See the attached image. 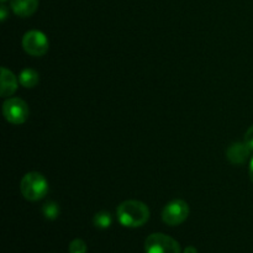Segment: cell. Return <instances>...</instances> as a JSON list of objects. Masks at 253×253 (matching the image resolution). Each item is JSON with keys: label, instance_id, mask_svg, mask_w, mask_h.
<instances>
[{"label": "cell", "instance_id": "obj_1", "mask_svg": "<svg viewBox=\"0 0 253 253\" xmlns=\"http://www.w3.org/2000/svg\"><path fill=\"white\" fill-rule=\"evenodd\" d=\"M118 220L123 226L135 227L143 226L150 219V209L140 200H125L116 210Z\"/></svg>", "mask_w": 253, "mask_h": 253}, {"label": "cell", "instance_id": "obj_2", "mask_svg": "<svg viewBox=\"0 0 253 253\" xmlns=\"http://www.w3.org/2000/svg\"><path fill=\"white\" fill-rule=\"evenodd\" d=\"M20 192L29 202H39L48 193V183L41 173L29 172L20 182Z\"/></svg>", "mask_w": 253, "mask_h": 253}, {"label": "cell", "instance_id": "obj_3", "mask_svg": "<svg viewBox=\"0 0 253 253\" xmlns=\"http://www.w3.org/2000/svg\"><path fill=\"white\" fill-rule=\"evenodd\" d=\"M2 114L7 123L12 125H21L29 119V106L22 99L9 98L2 104Z\"/></svg>", "mask_w": 253, "mask_h": 253}, {"label": "cell", "instance_id": "obj_4", "mask_svg": "<svg viewBox=\"0 0 253 253\" xmlns=\"http://www.w3.org/2000/svg\"><path fill=\"white\" fill-rule=\"evenodd\" d=\"M146 253H182L180 245L165 234H152L145 241Z\"/></svg>", "mask_w": 253, "mask_h": 253}, {"label": "cell", "instance_id": "obj_5", "mask_svg": "<svg viewBox=\"0 0 253 253\" xmlns=\"http://www.w3.org/2000/svg\"><path fill=\"white\" fill-rule=\"evenodd\" d=\"M22 48L30 56L42 57L48 52L49 42L43 32L31 30L22 37Z\"/></svg>", "mask_w": 253, "mask_h": 253}, {"label": "cell", "instance_id": "obj_6", "mask_svg": "<svg viewBox=\"0 0 253 253\" xmlns=\"http://www.w3.org/2000/svg\"><path fill=\"white\" fill-rule=\"evenodd\" d=\"M189 216V205L182 199H174L168 203L162 211V220L169 226L183 224Z\"/></svg>", "mask_w": 253, "mask_h": 253}, {"label": "cell", "instance_id": "obj_7", "mask_svg": "<svg viewBox=\"0 0 253 253\" xmlns=\"http://www.w3.org/2000/svg\"><path fill=\"white\" fill-rule=\"evenodd\" d=\"M252 150L245 142H235L226 150V158L231 165L240 166L247 162Z\"/></svg>", "mask_w": 253, "mask_h": 253}, {"label": "cell", "instance_id": "obj_8", "mask_svg": "<svg viewBox=\"0 0 253 253\" xmlns=\"http://www.w3.org/2000/svg\"><path fill=\"white\" fill-rule=\"evenodd\" d=\"M0 94L2 98H9L15 91L17 90L19 85V79L15 77V74L11 71H9L5 67H1V77H0Z\"/></svg>", "mask_w": 253, "mask_h": 253}, {"label": "cell", "instance_id": "obj_9", "mask_svg": "<svg viewBox=\"0 0 253 253\" xmlns=\"http://www.w3.org/2000/svg\"><path fill=\"white\" fill-rule=\"evenodd\" d=\"M11 10L20 17H29L36 12L39 0H11Z\"/></svg>", "mask_w": 253, "mask_h": 253}, {"label": "cell", "instance_id": "obj_10", "mask_svg": "<svg viewBox=\"0 0 253 253\" xmlns=\"http://www.w3.org/2000/svg\"><path fill=\"white\" fill-rule=\"evenodd\" d=\"M39 73L32 68L24 69V71H21V73L19 76V83L24 88H34V86H36L39 84Z\"/></svg>", "mask_w": 253, "mask_h": 253}, {"label": "cell", "instance_id": "obj_11", "mask_svg": "<svg viewBox=\"0 0 253 253\" xmlns=\"http://www.w3.org/2000/svg\"><path fill=\"white\" fill-rule=\"evenodd\" d=\"M94 226L98 227V229H108V227L111 226L113 224V219H111L110 212L108 211H99L94 215L93 219Z\"/></svg>", "mask_w": 253, "mask_h": 253}, {"label": "cell", "instance_id": "obj_12", "mask_svg": "<svg viewBox=\"0 0 253 253\" xmlns=\"http://www.w3.org/2000/svg\"><path fill=\"white\" fill-rule=\"evenodd\" d=\"M42 214L47 220H56L59 215V207L54 202H47L42 207Z\"/></svg>", "mask_w": 253, "mask_h": 253}, {"label": "cell", "instance_id": "obj_13", "mask_svg": "<svg viewBox=\"0 0 253 253\" xmlns=\"http://www.w3.org/2000/svg\"><path fill=\"white\" fill-rule=\"evenodd\" d=\"M69 253H86V244L82 239H74L73 241L69 244Z\"/></svg>", "mask_w": 253, "mask_h": 253}, {"label": "cell", "instance_id": "obj_14", "mask_svg": "<svg viewBox=\"0 0 253 253\" xmlns=\"http://www.w3.org/2000/svg\"><path fill=\"white\" fill-rule=\"evenodd\" d=\"M244 142L253 151V125L246 131V133H245Z\"/></svg>", "mask_w": 253, "mask_h": 253}, {"label": "cell", "instance_id": "obj_15", "mask_svg": "<svg viewBox=\"0 0 253 253\" xmlns=\"http://www.w3.org/2000/svg\"><path fill=\"white\" fill-rule=\"evenodd\" d=\"M0 17H1V21H5V19H6V7L4 5H1V7H0Z\"/></svg>", "mask_w": 253, "mask_h": 253}, {"label": "cell", "instance_id": "obj_16", "mask_svg": "<svg viewBox=\"0 0 253 253\" xmlns=\"http://www.w3.org/2000/svg\"><path fill=\"white\" fill-rule=\"evenodd\" d=\"M183 253H198V251L194 246H188Z\"/></svg>", "mask_w": 253, "mask_h": 253}, {"label": "cell", "instance_id": "obj_17", "mask_svg": "<svg viewBox=\"0 0 253 253\" xmlns=\"http://www.w3.org/2000/svg\"><path fill=\"white\" fill-rule=\"evenodd\" d=\"M250 178H251V182L253 183V157L250 162Z\"/></svg>", "mask_w": 253, "mask_h": 253}, {"label": "cell", "instance_id": "obj_18", "mask_svg": "<svg viewBox=\"0 0 253 253\" xmlns=\"http://www.w3.org/2000/svg\"><path fill=\"white\" fill-rule=\"evenodd\" d=\"M1 1H2V2H4V1H6V0H1Z\"/></svg>", "mask_w": 253, "mask_h": 253}]
</instances>
